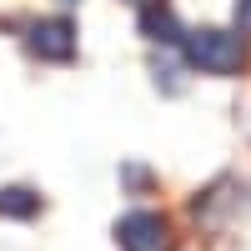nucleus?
Wrapping results in <instances>:
<instances>
[{"instance_id": "f03ea898", "label": "nucleus", "mask_w": 251, "mask_h": 251, "mask_svg": "<svg viewBox=\"0 0 251 251\" xmlns=\"http://www.w3.org/2000/svg\"><path fill=\"white\" fill-rule=\"evenodd\" d=\"M116 241L121 251H171V226L156 211H131L116 221Z\"/></svg>"}, {"instance_id": "423d86ee", "label": "nucleus", "mask_w": 251, "mask_h": 251, "mask_svg": "<svg viewBox=\"0 0 251 251\" xmlns=\"http://www.w3.org/2000/svg\"><path fill=\"white\" fill-rule=\"evenodd\" d=\"M236 30L251 35V0H236Z\"/></svg>"}, {"instance_id": "f257e3e1", "label": "nucleus", "mask_w": 251, "mask_h": 251, "mask_svg": "<svg viewBox=\"0 0 251 251\" xmlns=\"http://www.w3.org/2000/svg\"><path fill=\"white\" fill-rule=\"evenodd\" d=\"M186 60L201 75H231L241 71L246 46H241V35H226V30H191L186 35Z\"/></svg>"}, {"instance_id": "7ed1b4c3", "label": "nucleus", "mask_w": 251, "mask_h": 251, "mask_svg": "<svg viewBox=\"0 0 251 251\" xmlns=\"http://www.w3.org/2000/svg\"><path fill=\"white\" fill-rule=\"evenodd\" d=\"M25 46L35 60H71L75 55V25L71 20H35L25 30Z\"/></svg>"}, {"instance_id": "39448f33", "label": "nucleus", "mask_w": 251, "mask_h": 251, "mask_svg": "<svg viewBox=\"0 0 251 251\" xmlns=\"http://www.w3.org/2000/svg\"><path fill=\"white\" fill-rule=\"evenodd\" d=\"M141 30L151 35V40H181V25H176V15L171 10H161V5H151L141 15Z\"/></svg>"}, {"instance_id": "0eeeda50", "label": "nucleus", "mask_w": 251, "mask_h": 251, "mask_svg": "<svg viewBox=\"0 0 251 251\" xmlns=\"http://www.w3.org/2000/svg\"><path fill=\"white\" fill-rule=\"evenodd\" d=\"M126 5H136V10H151V5H161V0H126Z\"/></svg>"}, {"instance_id": "20e7f679", "label": "nucleus", "mask_w": 251, "mask_h": 251, "mask_svg": "<svg viewBox=\"0 0 251 251\" xmlns=\"http://www.w3.org/2000/svg\"><path fill=\"white\" fill-rule=\"evenodd\" d=\"M35 211H40V196H35V191H25V186H5V191H0V216L25 221V216H35Z\"/></svg>"}]
</instances>
